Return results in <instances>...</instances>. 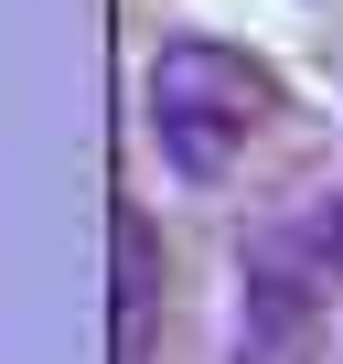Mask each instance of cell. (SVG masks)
I'll list each match as a JSON object with an SVG mask.
<instances>
[{"label": "cell", "instance_id": "cell-2", "mask_svg": "<svg viewBox=\"0 0 343 364\" xmlns=\"http://www.w3.org/2000/svg\"><path fill=\"white\" fill-rule=\"evenodd\" d=\"M332 311H343V300H322V289L258 236L247 268H236V332H226V364H322Z\"/></svg>", "mask_w": 343, "mask_h": 364}, {"label": "cell", "instance_id": "cell-1", "mask_svg": "<svg viewBox=\"0 0 343 364\" xmlns=\"http://www.w3.org/2000/svg\"><path fill=\"white\" fill-rule=\"evenodd\" d=\"M279 129V75L215 33H172L150 54V139L183 182H226Z\"/></svg>", "mask_w": 343, "mask_h": 364}, {"label": "cell", "instance_id": "cell-3", "mask_svg": "<svg viewBox=\"0 0 343 364\" xmlns=\"http://www.w3.org/2000/svg\"><path fill=\"white\" fill-rule=\"evenodd\" d=\"M107 257H118V321H107V343H118V364H150V321H161V236H150L139 204H118Z\"/></svg>", "mask_w": 343, "mask_h": 364}]
</instances>
